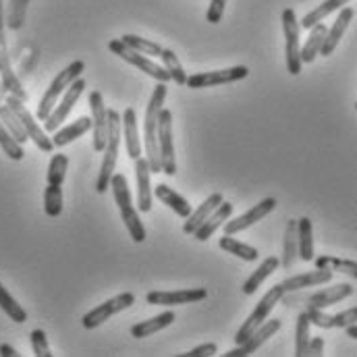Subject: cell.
Listing matches in <instances>:
<instances>
[{"label": "cell", "instance_id": "1", "mask_svg": "<svg viewBox=\"0 0 357 357\" xmlns=\"http://www.w3.org/2000/svg\"><path fill=\"white\" fill-rule=\"evenodd\" d=\"M167 93L169 88L167 84H158L152 96H150V102H148V108H146V116H144V152H146V160H148V167L152 171V175H158L162 173V167H160V152H158V114L162 110V104L167 100Z\"/></svg>", "mask_w": 357, "mask_h": 357}, {"label": "cell", "instance_id": "2", "mask_svg": "<svg viewBox=\"0 0 357 357\" xmlns=\"http://www.w3.org/2000/svg\"><path fill=\"white\" fill-rule=\"evenodd\" d=\"M108 187H112L114 202H116V206L121 210V218H123L131 239L135 243H144L146 241V227H144V222L139 218V212H137V208H135V204L131 199V189H129L127 178L123 177L121 173H114L110 177V185Z\"/></svg>", "mask_w": 357, "mask_h": 357}, {"label": "cell", "instance_id": "3", "mask_svg": "<svg viewBox=\"0 0 357 357\" xmlns=\"http://www.w3.org/2000/svg\"><path fill=\"white\" fill-rule=\"evenodd\" d=\"M121 114L112 108H108V131H106V146H104V158H102V167L98 173V181H96V191L98 193H106L108 185H110V177L114 175L116 169V160H119V146H121Z\"/></svg>", "mask_w": 357, "mask_h": 357}, {"label": "cell", "instance_id": "4", "mask_svg": "<svg viewBox=\"0 0 357 357\" xmlns=\"http://www.w3.org/2000/svg\"><path fill=\"white\" fill-rule=\"evenodd\" d=\"M354 295V287L349 282H339L335 287H326L322 291H316L312 295H297V291H291V293H284L280 297V303H284L287 307H297V305H303V310L307 307H316V310H326L347 297Z\"/></svg>", "mask_w": 357, "mask_h": 357}, {"label": "cell", "instance_id": "5", "mask_svg": "<svg viewBox=\"0 0 357 357\" xmlns=\"http://www.w3.org/2000/svg\"><path fill=\"white\" fill-rule=\"evenodd\" d=\"M86 71V63L84 61H73L71 65H67L48 86L46 93L42 96L40 104H38V121H46V116L52 112V108L56 106V102L61 100V96L65 93V89L69 88L77 77H82V73Z\"/></svg>", "mask_w": 357, "mask_h": 357}, {"label": "cell", "instance_id": "6", "mask_svg": "<svg viewBox=\"0 0 357 357\" xmlns=\"http://www.w3.org/2000/svg\"><path fill=\"white\" fill-rule=\"evenodd\" d=\"M4 104H6V106L17 114V119L21 121V125H23V129H25V133H27V139H31L42 152H52V150H54L52 139L48 137V133L44 131V127H40V123L36 121V116L27 110V106H25L23 100H19V98L13 96V93H6Z\"/></svg>", "mask_w": 357, "mask_h": 357}, {"label": "cell", "instance_id": "7", "mask_svg": "<svg viewBox=\"0 0 357 357\" xmlns=\"http://www.w3.org/2000/svg\"><path fill=\"white\" fill-rule=\"evenodd\" d=\"M158 152L162 173L169 177L177 175V158H175V139H173V112L162 106L158 114Z\"/></svg>", "mask_w": 357, "mask_h": 357}, {"label": "cell", "instance_id": "8", "mask_svg": "<svg viewBox=\"0 0 357 357\" xmlns=\"http://www.w3.org/2000/svg\"><path fill=\"white\" fill-rule=\"evenodd\" d=\"M282 29H284V56H287V69L291 75L301 73V42H299V21L293 8L282 10Z\"/></svg>", "mask_w": 357, "mask_h": 357}, {"label": "cell", "instance_id": "9", "mask_svg": "<svg viewBox=\"0 0 357 357\" xmlns=\"http://www.w3.org/2000/svg\"><path fill=\"white\" fill-rule=\"evenodd\" d=\"M108 48H110L112 54L121 56L123 61H127V63L133 65L135 69H139V71H144L146 75L154 77L158 84H169V82H171V75H169V71H167L162 65H158L156 61L148 59L146 54H139L137 50H133V48H129L127 44H123L121 40H112V42L108 44Z\"/></svg>", "mask_w": 357, "mask_h": 357}, {"label": "cell", "instance_id": "10", "mask_svg": "<svg viewBox=\"0 0 357 357\" xmlns=\"http://www.w3.org/2000/svg\"><path fill=\"white\" fill-rule=\"evenodd\" d=\"M88 88V84L82 79V77H77L69 88L65 89V93L61 96V100L56 102V106L52 108V112L46 116V121H44V131L46 133H54L67 119H69V114H71V110L75 108V104H77V100L82 98V93L86 91Z\"/></svg>", "mask_w": 357, "mask_h": 357}, {"label": "cell", "instance_id": "11", "mask_svg": "<svg viewBox=\"0 0 357 357\" xmlns=\"http://www.w3.org/2000/svg\"><path fill=\"white\" fill-rule=\"evenodd\" d=\"M284 295V289L280 287V284H274L270 291H268L266 295L258 301V305H256V310L250 314V318L243 322V326L237 331V335H235V343L239 345V343H243L264 320H268V316L272 314V310L276 307V303H280V297Z\"/></svg>", "mask_w": 357, "mask_h": 357}, {"label": "cell", "instance_id": "12", "mask_svg": "<svg viewBox=\"0 0 357 357\" xmlns=\"http://www.w3.org/2000/svg\"><path fill=\"white\" fill-rule=\"evenodd\" d=\"M250 75V69L245 65H237V67H229L222 71H204V73H195V75H187L185 86L189 89H204V88H216V86H227V84H235L241 82Z\"/></svg>", "mask_w": 357, "mask_h": 357}, {"label": "cell", "instance_id": "13", "mask_svg": "<svg viewBox=\"0 0 357 357\" xmlns=\"http://www.w3.org/2000/svg\"><path fill=\"white\" fill-rule=\"evenodd\" d=\"M133 303H135V295H133V293H121V295H116V297H112V299L100 303L98 307H93L91 312H88V314L82 318V324H84V328H88V331L98 328V326H102L106 320H110L112 316H116V314H121L123 310L131 307Z\"/></svg>", "mask_w": 357, "mask_h": 357}, {"label": "cell", "instance_id": "14", "mask_svg": "<svg viewBox=\"0 0 357 357\" xmlns=\"http://www.w3.org/2000/svg\"><path fill=\"white\" fill-rule=\"evenodd\" d=\"M4 6L0 0V82L6 86L8 93L17 96L19 100L27 102V91L23 89V84L19 82L17 73L10 67V56H8V46H6V36H4Z\"/></svg>", "mask_w": 357, "mask_h": 357}, {"label": "cell", "instance_id": "15", "mask_svg": "<svg viewBox=\"0 0 357 357\" xmlns=\"http://www.w3.org/2000/svg\"><path fill=\"white\" fill-rule=\"evenodd\" d=\"M280 320H276V318H272V320H264L243 343H239L235 349H231V351H227L225 356L227 357H245V356H252V354H256L264 343H266L268 339L272 337V335H276L278 331H280Z\"/></svg>", "mask_w": 357, "mask_h": 357}, {"label": "cell", "instance_id": "16", "mask_svg": "<svg viewBox=\"0 0 357 357\" xmlns=\"http://www.w3.org/2000/svg\"><path fill=\"white\" fill-rule=\"evenodd\" d=\"M89 108H91V133H93V150L102 152L106 146V131H108V108L100 91L89 93Z\"/></svg>", "mask_w": 357, "mask_h": 357}, {"label": "cell", "instance_id": "17", "mask_svg": "<svg viewBox=\"0 0 357 357\" xmlns=\"http://www.w3.org/2000/svg\"><path fill=\"white\" fill-rule=\"evenodd\" d=\"M208 293L206 289H183V291H150L146 295V301L150 305H187V303H197L206 299Z\"/></svg>", "mask_w": 357, "mask_h": 357}, {"label": "cell", "instance_id": "18", "mask_svg": "<svg viewBox=\"0 0 357 357\" xmlns=\"http://www.w3.org/2000/svg\"><path fill=\"white\" fill-rule=\"evenodd\" d=\"M274 208H276V199L274 197L262 199L260 204H256L254 208H250L245 214L237 216L235 220H227L225 222V235H235V233H241V231L254 227L256 222H260L262 218H266Z\"/></svg>", "mask_w": 357, "mask_h": 357}, {"label": "cell", "instance_id": "19", "mask_svg": "<svg viewBox=\"0 0 357 357\" xmlns=\"http://www.w3.org/2000/svg\"><path fill=\"white\" fill-rule=\"evenodd\" d=\"M152 171L148 167V160L139 156L135 160V178H137V212H150L152 202H154V191H152Z\"/></svg>", "mask_w": 357, "mask_h": 357}, {"label": "cell", "instance_id": "20", "mask_svg": "<svg viewBox=\"0 0 357 357\" xmlns=\"http://www.w3.org/2000/svg\"><path fill=\"white\" fill-rule=\"evenodd\" d=\"M354 17H356V10H354L351 6H343V10L339 13L337 21L333 23V27L326 29L324 42H322V48H320L322 56H331V54L335 52V48L339 46V42H341V38L345 36L347 27L351 25Z\"/></svg>", "mask_w": 357, "mask_h": 357}, {"label": "cell", "instance_id": "21", "mask_svg": "<svg viewBox=\"0 0 357 357\" xmlns=\"http://www.w3.org/2000/svg\"><path fill=\"white\" fill-rule=\"evenodd\" d=\"M121 127H123V135H125V148L131 160H137L144 154V146H142V137H139V129H137V114L133 108H125L123 116H121Z\"/></svg>", "mask_w": 357, "mask_h": 357}, {"label": "cell", "instance_id": "22", "mask_svg": "<svg viewBox=\"0 0 357 357\" xmlns=\"http://www.w3.org/2000/svg\"><path fill=\"white\" fill-rule=\"evenodd\" d=\"M335 276L333 270L328 268H318V270H312V272H305V274H297V276H291L287 280L280 282V287L284 289V293H291V291H303L307 287H318V284H326L331 282Z\"/></svg>", "mask_w": 357, "mask_h": 357}, {"label": "cell", "instance_id": "23", "mask_svg": "<svg viewBox=\"0 0 357 357\" xmlns=\"http://www.w3.org/2000/svg\"><path fill=\"white\" fill-rule=\"evenodd\" d=\"M233 210H235V206L231 204V202H225L222 199V204L197 227V231L193 233V237L197 239V241H208L229 218H231V214H233Z\"/></svg>", "mask_w": 357, "mask_h": 357}, {"label": "cell", "instance_id": "24", "mask_svg": "<svg viewBox=\"0 0 357 357\" xmlns=\"http://www.w3.org/2000/svg\"><path fill=\"white\" fill-rule=\"evenodd\" d=\"M222 204V195L220 193H212L210 197H206L195 210H191V214L185 218V225H183V233H187V235H193L195 231H197V227L218 208Z\"/></svg>", "mask_w": 357, "mask_h": 357}, {"label": "cell", "instance_id": "25", "mask_svg": "<svg viewBox=\"0 0 357 357\" xmlns=\"http://www.w3.org/2000/svg\"><path fill=\"white\" fill-rule=\"evenodd\" d=\"M89 129H91V116H79L77 121L69 123L67 127L54 131V135L50 137V139H52V146H54V148H65V146H69L71 142H75V139H79L82 135H86Z\"/></svg>", "mask_w": 357, "mask_h": 357}, {"label": "cell", "instance_id": "26", "mask_svg": "<svg viewBox=\"0 0 357 357\" xmlns=\"http://www.w3.org/2000/svg\"><path fill=\"white\" fill-rule=\"evenodd\" d=\"M297 258L303 262H314V233L310 218H297Z\"/></svg>", "mask_w": 357, "mask_h": 357}, {"label": "cell", "instance_id": "27", "mask_svg": "<svg viewBox=\"0 0 357 357\" xmlns=\"http://www.w3.org/2000/svg\"><path fill=\"white\" fill-rule=\"evenodd\" d=\"M175 320H177V318H175L173 312H162V314H158V316H154V318H150V320H144V322L133 324V326H131V337H135V339L152 337L154 333L165 331L167 326H171Z\"/></svg>", "mask_w": 357, "mask_h": 357}, {"label": "cell", "instance_id": "28", "mask_svg": "<svg viewBox=\"0 0 357 357\" xmlns=\"http://www.w3.org/2000/svg\"><path fill=\"white\" fill-rule=\"evenodd\" d=\"M154 191V195L162 202V204H167L175 214H178L181 218H187L189 214H191V204L183 197V195H178L177 191H173V187H169V185H165V183H160V185H156V189H152Z\"/></svg>", "mask_w": 357, "mask_h": 357}, {"label": "cell", "instance_id": "29", "mask_svg": "<svg viewBox=\"0 0 357 357\" xmlns=\"http://www.w3.org/2000/svg\"><path fill=\"white\" fill-rule=\"evenodd\" d=\"M324 36H326V25L324 23H316V25L310 27V36L305 40V46L301 48V63L303 65H310V63L316 61V56L320 54Z\"/></svg>", "mask_w": 357, "mask_h": 357}, {"label": "cell", "instance_id": "30", "mask_svg": "<svg viewBox=\"0 0 357 357\" xmlns=\"http://www.w3.org/2000/svg\"><path fill=\"white\" fill-rule=\"evenodd\" d=\"M278 266H280V260H278L276 256H268L266 260L258 266V270L252 272V276L243 282V293H245V295H254L268 276H270L272 272L278 270Z\"/></svg>", "mask_w": 357, "mask_h": 357}, {"label": "cell", "instance_id": "31", "mask_svg": "<svg viewBox=\"0 0 357 357\" xmlns=\"http://www.w3.org/2000/svg\"><path fill=\"white\" fill-rule=\"evenodd\" d=\"M218 248H220V250H225L227 254H233V256L241 258L243 262H256V260L260 258V252H258L256 248H252V245H248V243L237 241L233 235H225V237H220Z\"/></svg>", "mask_w": 357, "mask_h": 357}, {"label": "cell", "instance_id": "32", "mask_svg": "<svg viewBox=\"0 0 357 357\" xmlns=\"http://www.w3.org/2000/svg\"><path fill=\"white\" fill-rule=\"evenodd\" d=\"M351 0H324L320 6H316L312 13H307L301 21H299V27H303V29H310L312 25H316V23H322L331 13H335L337 8H343L345 4H349Z\"/></svg>", "mask_w": 357, "mask_h": 357}, {"label": "cell", "instance_id": "33", "mask_svg": "<svg viewBox=\"0 0 357 357\" xmlns=\"http://www.w3.org/2000/svg\"><path fill=\"white\" fill-rule=\"evenodd\" d=\"M297 260V220H289L287 222V231H284V241H282V260L280 266L284 270L295 264Z\"/></svg>", "mask_w": 357, "mask_h": 357}, {"label": "cell", "instance_id": "34", "mask_svg": "<svg viewBox=\"0 0 357 357\" xmlns=\"http://www.w3.org/2000/svg\"><path fill=\"white\" fill-rule=\"evenodd\" d=\"M160 61H162V67L169 71L171 82H175L177 86H185V82H187V71L183 69V65H181V61H178L177 54H175L171 48H162V52H160Z\"/></svg>", "mask_w": 357, "mask_h": 357}, {"label": "cell", "instance_id": "35", "mask_svg": "<svg viewBox=\"0 0 357 357\" xmlns=\"http://www.w3.org/2000/svg\"><path fill=\"white\" fill-rule=\"evenodd\" d=\"M0 123L6 127V131L23 146L25 142H27V133H25V129H23V125H21V121L17 119V114L2 102L0 104Z\"/></svg>", "mask_w": 357, "mask_h": 357}, {"label": "cell", "instance_id": "36", "mask_svg": "<svg viewBox=\"0 0 357 357\" xmlns=\"http://www.w3.org/2000/svg\"><path fill=\"white\" fill-rule=\"evenodd\" d=\"M0 310L13 320V322H17V324H23L25 320H27V312L15 301V297L2 287V282H0Z\"/></svg>", "mask_w": 357, "mask_h": 357}, {"label": "cell", "instance_id": "37", "mask_svg": "<svg viewBox=\"0 0 357 357\" xmlns=\"http://www.w3.org/2000/svg\"><path fill=\"white\" fill-rule=\"evenodd\" d=\"M121 42L127 44L129 48L137 50L139 54H146V56H160V52H162V46L160 44H156L152 40H146V38H139L135 33H125L121 38Z\"/></svg>", "mask_w": 357, "mask_h": 357}, {"label": "cell", "instance_id": "38", "mask_svg": "<svg viewBox=\"0 0 357 357\" xmlns=\"http://www.w3.org/2000/svg\"><path fill=\"white\" fill-rule=\"evenodd\" d=\"M310 318L305 312L297 316V326H295V356L305 357L307 354V343H310Z\"/></svg>", "mask_w": 357, "mask_h": 357}, {"label": "cell", "instance_id": "39", "mask_svg": "<svg viewBox=\"0 0 357 357\" xmlns=\"http://www.w3.org/2000/svg\"><path fill=\"white\" fill-rule=\"evenodd\" d=\"M316 268H328L333 272H343L351 278H357V264L354 260H339V258H333V256H320V258H314Z\"/></svg>", "mask_w": 357, "mask_h": 357}, {"label": "cell", "instance_id": "40", "mask_svg": "<svg viewBox=\"0 0 357 357\" xmlns=\"http://www.w3.org/2000/svg\"><path fill=\"white\" fill-rule=\"evenodd\" d=\"M44 212L50 218L61 216V212H63V189L59 185H48L44 189Z\"/></svg>", "mask_w": 357, "mask_h": 357}, {"label": "cell", "instance_id": "41", "mask_svg": "<svg viewBox=\"0 0 357 357\" xmlns=\"http://www.w3.org/2000/svg\"><path fill=\"white\" fill-rule=\"evenodd\" d=\"M27 4L29 0H10L8 2V10H6V17H4V23L10 27V29H21L23 23H25V15H27Z\"/></svg>", "mask_w": 357, "mask_h": 357}, {"label": "cell", "instance_id": "42", "mask_svg": "<svg viewBox=\"0 0 357 357\" xmlns=\"http://www.w3.org/2000/svg\"><path fill=\"white\" fill-rule=\"evenodd\" d=\"M67 169H69V158L65 154H54L50 158L48 165V185H63V181L67 177Z\"/></svg>", "mask_w": 357, "mask_h": 357}, {"label": "cell", "instance_id": "43", "mask_svg": "<svg viewBox=\"0 0 357 357\" xmlns=\"http://www.w3.org/2000/svg\"><path fill=\"white\" fill-rule=\"evenodd\" d=\"M0 148L10 160H23V156H25L23 146L6 131V127L2 123H0Z\"/></svg>", "mask_w": 357, "mask_h": 357}, {"label": "cell", "instance_id": "44", "mask_svg": "<svg viewBox=\"0 0 357 357\" xmlns=\"http://www.w3.org/2000/svg\"><path fill=\"white\" fill-rule=\"evenodd\" d=\"M303 312L307 314L310 324H314V326H318V328H324V331L339 328V326H337V318H335V316H331V314H326L324 310L307 307V310H303Z\"/></svg>", "mask_w": 357, "mask_h": 357}, {"label": "cell", "instance_id": "45", "mask_svg": "<svg viewBox=\"0 0 357 357\" xmlns=\"http://www.w3.org/2000/svg\"><path fill=\"white\" fill-rule=\"evenodd\" d=\"M31 349H33V356L38 357H52L50 354V345H48V339H46V333L36 328L31 331Z\"/></svg>", "mask_w": 357, "mask_h": 357}, {"label": "cell", "instance_id": "46", "mask_svg": "<svg viewBox=\"0 0 357 357\" xmlns=\"http://www.w3.org/2000/svg\"><path fill=\"white\" fill-rule=\"evenodd\" d=\"M225 6H227V0H212L210 6H208V13H206V19L216 25L222 21V15H225Z\"/></svg>", "mask_w": 357, "mask_h": 357}, {"label": "cell", "instance_id": "47", "mask_svg": "<svg viewBox=\"0 0 357 357\" xmlns=\"http://www.w3.org/2000/svg\"><path fill=\"white\" fill-rule=\"evenodd\" d=\"M216 354H218V345H216V343H204V345H199V347H195V349H191V351H187V354H181V356L210 357V356H216Z\"/></svg>", "mask_w": 357, "mask_h": 357}, {"label": "cell", "instance_id": "48", "mask_svg": "<svg viewBox=\"0 0 357 357\" xmlns=\"http://www.w3.org/2000/svg\"><path fill=\"white\" fill-rule=\"evenodd\" d=\"M324 354V339L322 337H310V343H307V354L305 356L320 357Z\"/></svg>", "mask_w": 357, "mask_h": 357}, {"label": "cell", "instance_id": "49", "mask_svg": "<svg viewBox=\"0 0 357 357\" xmlns=\"http://www.w3.org/2000/svg\"><path fill=\"white\" fill-rule=\"evenodd\" d=\"M0 356H2V357H17L19 354H17V351H15V349H13L10 345L2 343V345H0Z\"/></svg>", "mask_w": 357, "mask_h": 357}, {"label": "cell", "instance_id": "50", "mask_svg": "<svg viewBox=\"0 0 357 357\" xmlns=\"http://www.w3.org/2000/svg\"><path fill=\"white\" fill-rule=\"evenodd\" d=\"M345 331H347V337L357 339V322L356 324H349V326H345Z\"/></svg>", "mask_w": 357, "mask_h": 357}, {"label": "cell", "instance_id": "51", "mask_svg": "<svg viewBox=\"0 0 357 357\" xmlns=\"http://www.w3.org/2000/svg\"><path fill=\"white\" fill-rule=\"evenodd\" d=\"M6 93H8V89H6V86L0 82V104L4 102V98H6Z\"/></svg>", "mask_w": 357, "mask_h": 357}]
</instances>
